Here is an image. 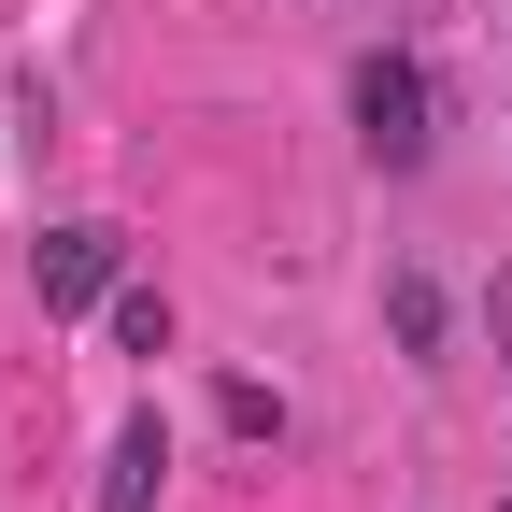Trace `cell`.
<instances>
[{
  "mask_svg": "<svg viewBox=\"0 0 512 512\" xmlns=\"http://www.w3.org/2000/svg\"><path fill=\"white\" fill-rule=\"evenodd\" d=\"M427 114H441L427 72L370 43V57H356V128H370V157H384V171H427Z\"/></svg>",
  "mask_w": 512,
  "mask_h": 512,
  "instance_id": "cell-1",
  "label": "cell"
},
{
  "mask_svg": "<svg viewBox=\"0 0 512 512\" xmlns=\"http://www.w3.org/2000/svg\"><path fill=\"white\" fill-rule=\"evenodd\" d=\"M114 256H128V242H114L100 214L43 228V256H29V271H43V313H100V299H114Z\"/></svg>",
  "mask_w": 512,
  "mask_h": 512,
  "instance_id": "cell-2",
  "label": "cell"
},
{
  "mask_svg": "<svg viewBox=\"0 0 512 512\" xmlns=\"http://www.w3.org/2000/svg\"><path fill=\"white\" fill-rule=\"evenodd\" d=\"M157 484H171V427H157V399L114 427V456H100V512H157Z\"/></svg>",
  "mask_w": 512,
  "mask_h": 512,
  "instance_id": "cell-3",
  "label": "cell"
},
{
  "mask_svg": "<svg viewBox=\"0 0 512 512\" xmlns=\"http://www.w3.org/2000/svg\"><path fill=\"white\" fill-rule=\"evenodd\" d=\"M384 328H399L413 356H441V285H427V271H399V285H384Z\"/></svg>",
  "mask_w": 512,
  "mask_h": 512,
  "instance_id": "cell-4",
  "label": "cell"
},
{
  "mask_svg": "<svg viewBox=\"0 0 512 512\" xmlns=\"http://www.w3.org/2000/svg\"><path fill=\"white\" fill-rule=\"evenodd\" d=\"M114 342H128V356H171V299H157V285H114Z\"/></svg>",
  "mask_w": 512,
  "mask_h": 512,
  "instance_id": "cell-5",
  "label": "cell"
},
{
  "mask_svg": "<svg viewBox=\"0 0 512 512\" xmlns=\"http://www.w3.org/2000/svg\"><path fill=\"white\" fill-rule=\"evenodd\" d=\"M214 413H228V441H285V399H271V384H242V370L214 384Z\"/></svg>",
  "mask_w": 512,
  "mask_h": 512,
  "instance_id": "cell-6",
  "label": "cell"
},
{
  "mask_svg": "<svg viewBox=\"0 0 512 512\" xmlns=\"http://www.w3.org/2000/svg\"><path fill=\"white\" fill-rule=\"evenodd\" d=\"M498 342H512V271H498Z\"/></svg>",
  "mask_w": 512,
  "mask_h": 512,
  "instance_id": "cell-7",
  "label": "cell"
}]
</instances>
